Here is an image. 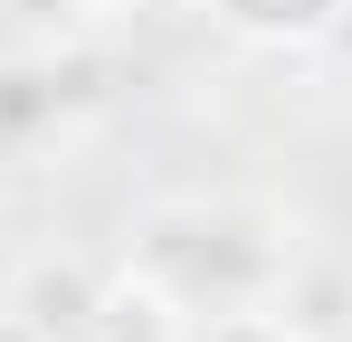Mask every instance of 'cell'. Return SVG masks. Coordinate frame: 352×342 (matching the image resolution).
Masks as SVG:
<instances>
[{
    "instance_id": "3",
    "label": "cell",
    "mask_w": 352,
    "mask_h": 342,
    "mask_svg": "<svg viewBox=\"0 0 352 342\" xmlns=\"http://www.w3.org/2000/svg\"><path fill=\"white\" fill-rule=\"evenodd\" d=\"M76 342H190V304H181L172 285H153L143 266H115V276L96 285Z\"/></svg>"
},
{
    "instance_id": "1",
    "label": "cell",
    "mask_w": 352,
    "mask_h": 342,
    "mask_svg": "<svg viewBox=\"0 0 352 342\" xmlns=\"http://www.w3.org/2000/svg\"><path fill=\"white\" fill-rule=\"evenodd\" d=\"M124 266H143L153 285H172L190 314H229V304H257L267 285L286 276V257H276L257 228L238 219V209H153Z\"/></svg>"
},
{
    "instance_id": "2",
    "label": "cell",
    "mask_w": 352,
    "mask_h": 342,
    "mask_svg": "<svg viewBox=\"0 0 352 342\" xmlns=\"http://www.w3.org/2000/svg\"><path fill=\"white\" fill-rule=\"evenodd\" d=\"M210 29H229L238 48H267V57H305V48H333L352 29V0H200Z\"/></svg>"
},
{
    "instance_id": "6",
    "label": "cell",
    "mask_w": 352,
    "mask_h": 342,
    "mask_svg": "<svg viewBox=\"0 0 352 342\" xmlns=\"http://www.w3.org/2000/svg\"><path fill=\"white\" fill-rule=\"evenodd\" d=\"M86 10H115V0H86Z\"/></svg>"
},
{
    "instance_id": "5",
    "label": "cell",
    "mask_w": 352,
    "mask_h": 342,
    "mask_svg": "<svg viewBox=\"0 0 352 342\" xmlns=\"http://www.w3.org/2000/svg\"><path fill=\"white\" fill-rule=\"evenodd\" d=\"M0 342H48V333H38V323H29L19 304H0Z\"/></svg>"
},
{
    "instance_id": "4",
    "label": "cell",
    "mask_w": 352,
    "mask_h": 342,
    "mask_svg": "<svg viewBox=\"0 0 352 342\" xmlns=\"http://www.w3.org/2000/svg\"><path fill=\"white\" fill-rule=\"evenodd\" d=\"M96 285H105V276H96L86 257H38V266H29V285H19L10 304H19V314H29L48 342H76L86 304H96Z\"/></svg>"
}]
</instances>
